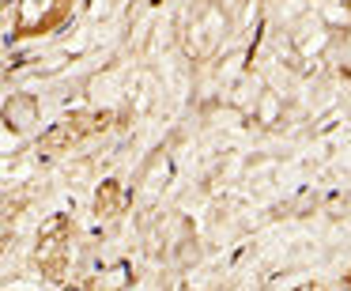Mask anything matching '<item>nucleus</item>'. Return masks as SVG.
Returning <instances> with one entry per match:
<instances>
[{
  "label": "nucleus",
  "instance_id": "nucleus-1",
  "mask_svg": "<svg viewBox=\"0 0 351 291\" xmlns=\"http://www.w3.org/2000/svg\"><path fill=\"white\" fill-rule=\"evenodd\" d=\"M348 291H351V272H348Z\"/></svg>",
  "mask_w": 351,
  "mask_h": 291
}]
</instances>
